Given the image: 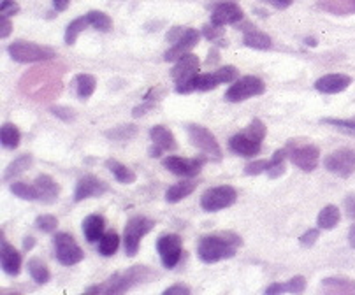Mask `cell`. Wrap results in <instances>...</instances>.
<instances>
[{"label":"cell","instance_id":"cell-25","mask_svg":"<svg viewBox=\"0 0 355 295\" xmlns=\"http://www.w3.org/2000/svg\"><path fill=\"white\" fill-rule=\"evenodd\" d=\"M317 8L334 16L355 15V0H318Z\"/></svg>","mask_w":355,"mask_h":295},{"label":"cell","instance_id":"cell-38","mask_svg":"<svg viewBox=\"0 0 355 295\" xmlns=\"http://www.w3.org/2000/svg\"><path fill=\"white\" fill-rule=\"evenodd\" d=\"M88 21H90V27L95 28L97 32H103V34H110L113 30V19L110 15H106L104 11H90L87 12Z\"/></svg>","mask_w":355,"mask_h":295},{"label":"cell","instance_id":"cell-55","mask_svg":"<svg viewBox=\"0 0 355 295\" xmlns=\"http://www.w3.org/2000/svg\"><path fill=\"white\" fill-rule=\"evenodd\" d=\"M162 153H164V150L160 146H157V144H151L150 150H148V155H150L151 159H159Z\"/></svg>","mask_w":355,"mask_h":295},{"label":"cell","instance_id":"cell-40","mask_svg":"<svg viewBox=\"0 0 355 295\" xmlns=\"http://www.w3.org/2000/svg\"><path fill=\"white\" fill-rule=\"evenodd\" d=\"M9 190L15 197L21 199V201H37V192H35V186L34 185H28L25 181H12L9 185Z\"/></svg>","mask_w":355,"mask_h":295},{"label":"cell","instance_id":"cell-30","mask_svg":"<svg viewBox=\"0 0 355 295\" xmlns=\"http://www.w3.org/2000/svg\"><path fill=\"white\" fill-rule=\"evenodd\" d=\"M32 163H34V157H32L31 153H23V155H19L18 159H15L8 167H6L4 181H15V178L21 176L27 169H31Z\"/></svg>","mask_w":355,"mask_h":295},{"label":"cell","instance_id":"cell-24","mask_svg":"<svg viewBox=\"0 0 355 295\" xmlns=\"http://www.w3.org/2000/svg\"><path fill=\"white\" fill-rule=\"evenodd\" d=\"M150 139L151 144H157L164 150V152H174L178 150V143L174 134L164 125H155L150 129Z\"/></svg>","mask_w":355,"mask_h":295},{"label":"cell","instance_id":"cell-11","mask_svg":"<svg viewBox=\"0 0 355 295\" xmlns=\"http://www.w3.org/2000/svg\"><path fill=\"white\" fill-rule=\"evenodd\" d=\"M187 134H189V139L190 143H192V146H196L197 150H200V152L205 153L208 159H215L216 162L222 160V155H223L222 148H220L216 137L213 136L206 127L192 123V125L187 127Z\"/></svg>","mask_w":355,"mask_h":295},{"label":"cell","instance_id":"cell-49","mask_svg":"<svg viewBox=\"0 0 355 295\" xmlns=\"http://www.w3.org/2000/svg\"><path fill=\"white\" fill-rule=\"evenodd\" d=\"M343 208H345V215H347V218L355 220V193H348V195L345 197Z\"/></svg>","mask_w":355,"mask_h":295},{"label":"cell","instance_id":"cell-35","mask_svg":"<svg viewBox=\"0 0 355 295\" xmlns=\"http://www.w3.org/2000/svg\"><path fill=\"white\" fill-rule=\"evenodd\" d=\"M27 267H28V274H31V278L37 285H46L49 281V278H51V273H49L48 265H46L41 258H37V257L31 258L27 264Z\"/></svg>","mask_w":355,"mask_h":295},{"label":"cell","instance_id":"cell-13","mask_svg":"<svg viewBox=\"0 0 355 295\" xmlns=\"http://www.w3.org/2000/svg\"><path fill=\"white\" fill-rule=\"evenodd\" d=\"M324 167L338 178H350L355 172V150L341 148V150L329 153L324 159Z\"/></svg>","mask_w":355,"mask_h":295},{"label":"cell","instance_id":"cell-12","mask_svg":"<svg viewBox=\"0 0 355 295\" xmlns=\"http://www.w3.org/2000/svg\"><path fill=\"white\" fill-rule=\"evenodd\" d=\"M288 159L302 172H311L318 167L320 162V150L315 144H295L292 141L287 146Z\"/></svg>","mask_w":355,"mask_h":295},{"label":"cell","instance_id":"cell-20","mask_svg":"<svg viewBox=\"0 0 355 295\" xmlns=\"http://www.w3.org/2000/svg\"><path fill=\"white\" fill-rule=\"evenodd\" d=\"M35 192H37V201L42 204H55L60 195V185L55 181L49 175H39L34 179Z\"/></svg>","mask_w":355,"mask_h":295},{"label":"cell","instance_id":"cell-50","mask_svg":"<svg viewBox=\"0 0 355 295\" xmlns=\"http://www.w3.org/2000/svg\"><path fill=\"white\" fill-rule=\"evenodd\" d=\"M262 4H269L271 8L278 9V11H285L294 4V0H261Z\"/></svg>","mask_w":355,"mask_h":295},{"label":"cell","instance_id":"cell-47","mask_svg":"<svg viewBox=\"0 0 355 295\" xmlns=\"http://www.w3.org/2000/svg\"><path fill=\"white\" fill-rule=\"evenodd\" d=\"M51 113H53L57 118H60L62 121H65V123H71V121L76 120L74 109H71V107H67V106L51 107Z\"/></svg>","mask_w":355,"mask_h":295},{"label":"cell","instance_id":"cell-42","mask_svg":"<svg viewBox=\"0 0 355 295\" xmlns=\"http://www.w3.org/2000/svg\"><path fill=\"white\" fill-rule=\"evenodd\" d=\"M35 229L42 234H53L58 229V220L53 215H41L35 218Z\"/></svg>","mask_w":355,"mask_h":295},{"label":"cell","instance_id":"cell-27","mask_svg":"<svg viewBox=\"0 0 355 295\" xmlns=\"http://www.w3.org/2000/svg\"><path fill=\"white\" fill-rule=\"evenodd\" d=\"M304 290H306V280H304V276H294L288 281H285V283L269 285V287L266 288V294H302Z\"/></svg>","mask_w":355,"mask_h":295},{"label":"cell","instance_id":"cell-51","mask_svg":"<svg viewBox=\"0 0 355 295\" xmlns=\"http://www.w3.org/2000/svg\"><path fill=\"white\" fill-rule=\"evenodd\" d=\"M174 294L190 295V294H192V290H190L187 285H173V287H169V288H166V290H164V295H174Z\"/></svg>","mask_w":355,"mask_h":295},{"label":"cell","instance_id":"cell-32","mask_svg":"<svg viewBox=\"0 0 355 295\" xmlns=\"http://www.w3.org/2000/svg\"><path fill=\"white\" fill-rule=\"evenodd\" d=\"M341 220V213L338 209V206L329 204L318 213L317 216V227L322 229V231H333Z\"/></svg>","mask_w":355,"mask_h":295},{"label":"cell","instance_id":"cell-37","mask_svg":"<svg viewBox=\"0 0 355 295\" xmlns=\"http://www.w3.org/2000/svg\"><path fill=\"white\" fill-rule=\"evenodd\" d=\"M19 141H21V132L18 130V127L12 125V123H4L2 130H0V143L6 150H16L19 146Z\"/></svg>","mask_w":355,"mask_h":295},{"label":"cell","instance_id":"cell-45","mask_svg":"<svg viewBox=\"0 0 355 295\" xmlns=\"http://www.w3.org/2000/svg\"><path fill=\"white\" fill-rule=\"evenodd\" d=\"M269 169V160L268 159H259L250 162L248 166L245 167V175L246 176H259L262 172H268Z\"/></svg>","mask_w":355,"mask_h":295},{"label":"cell","instance_id":"cell-2","mask_svg":"<svg viewBox=\"0 0 355 295\" xmlns=\"http://www.w3.org/2000/svg\"><path fill=\"white\" fill-rule=\"evenodd\" d=\"M155 276V273L146 265H132L127 271L114 273L110 280L104 281L103 285L87 288V294H106V295H120L125 292L132 290L139 285L146 283L148 280Z\"/></svg>","mask_w":355,"mask_h":295},{"label":"cell","instance_id":"cell-6","mask_svg":"<svg viewBox=\"0 0 355 295\" xmlns=\"http://www.w3.org/2000/svg\"><path fill=\"white\" fill-rule=\"evenodd\" d=\"M8 53L18 64H35V62H48L57 57V51L49 46L35 44L28 41H12L8 46Z\"/></svg>","mask_w":355,"mask_h":295},{"label":"cell","instance_id":"cell-31","mask_svg":"<svg viewBox=\"0 0 355 295\" xmlns=\"http://www.w3.org/2000/svg\"><path fill=\"white\" fill-rule=\"evenodd\" d=\"M106 167L110 169L111 175L114 176V179H116L118 183H121V185H132V183H136V179H137L136 172H134L130 167H127V166H123L121 162H118V160L107 159Z\"/></svg>","mask_w":355,"mask_h":295},{"label":"cell","instance_id":"cell-17","mask_svg":"<svg viewBox=\"0 0 355 295\" xmlns=\"http://www.w3.org/2000/svg\"><path fill=\"white\" fill-rule=\"evenodd\" d=\"M200 62L197 58V55L193 53H185L182 58H178L174 67L171 69V78L176 83V87L180 84H187L192 78H196L199 74Z\"/></svg>","mask_w":355,"mask_h":295},{"label":"cell","instance_id":"cell-44","mask_svg":"<svg viewBox=\"0 0 355 295\" xmlns=\"http://www.w3.org/2000/svg\"><path fill=\"white\" fill-rule=\"evenodd\" d=\"M151 93H153V90L148 91L146 97H144V100H143V104H139V106L134 107V109H132V116L134 118L144 116V114H148L151 109H153V107H155L157 100H155V98H151Z\"/></svg>","mask_w":355,"mask_h":295},{"label":"cell","instance_id":"cell-3","mask_svg":"<svg viewBox=\"0 0 355 295\" xmlns=\"http://www.w3.org/2000/svg\"><path fill=\"white\" fill-rule=\"evenodd\" d=\"M266 134H268V129H266L264 121L253 118L252 123L245 130L234 134L229 139V150L245 159H253L261 153Z\"/></svg>","mask_w":355,"mask_h":295},{"label":"cell","instance_id":"cell-23","mask_svg":"<svg viewBox=\"0 0 355 295\" xmlns=\"http://www.w3.org/2000/svg\"><path fill=\"white\" fill-rule=\"evenodd\" d=\"M106 231V220L103 215H88L83 220V235L88 242H98Z\"/></svg>","mask_w":355,"mask_h":295},{"label":"cell","instance_id":"cell-36","mask_svg":"<svg viewBox=\"0 0 355 295\" xmlns=\"http://www.w3.org/2000/svg\"><path fill=\"white\" fill-rule=\"evenodd\" d=\"M118 248H120V235L114 231L104 232V235L101 238L97 246L98 253L103 255V257H113L118 251Z\"/></svg>","mask_w":355,"mask_h":295},{"label":"cell","instance_id":"cell-16","mask_svg":"<svg viewBox=\"0 0 355 295\" xmlns=\"http://www.w3.org/2000/svg\"><path fill=\"white\" fill-rule=\"evenodd\" d=\"M110 192V185L97 176L87 175L78 179V185L74 190V202H83L87 199H95V197H103L104 193Z\"/></svg>","mask_w":355,"mask_h":295},{"label":"cell","instance_id":"cell-54","mask_svg":"<svg viewBox=\"0 0 355 295\" xmlns=\"http://www.w3.org/2000/svg\"><path fill=\"white\" fill-rule=\"evenodd\" d=\"M69 4H71V0H53V8L58 12H64L69 8Z\"/></svg>","mask_w":355,"mask_h":295},{"label":"cell","instance_id":"cell-43","mask_svg":"<svg viewBox=\"0 0 355 295\" xmlns=\"http://www.w3.org/2000/svg\"><path fill=\"white\" fill-rule=\"evenodd\" d=\"M223 34H225L223 27L213 25V23H208V25H205V27H202V35H205L208 41L218 42L220 46H227V42L223 41Z\"/></svg>","mask_w":355,"mask_h":295},{"label":"cell","instance_id":"cell-21","mask_svg":"<svg viewBox=\"0 0 355 295\" xmlns=\"http://www.w3.org/2000/svg\"><path fill=\"white\" fill-rule=\"evenodd\" d=\"M352 84V78L347 74H325L315 81V90L324 95L341 93Z\"/></svg>","mask_w":355,"mask_h":295},{"label":"cell","instance_id":"cell-53","mask_svg":"<svg viewBox=\"0 0 355 295\" xmlns=\"http://www.w3.org/2000/svg\"><path fill=\"white\" fill-rule=\"evenodd\" d=\"M35 246V238L32 235H27V238H23V251H32Z\"/></svg>","mask_w":355,"mask_h":295},{"label":"cell","instance_id":"cell-56","mask_svg":"<svg viewBox=\"0 0 355 295\" xmlns=\"http://www.w3.org/2000/svg\"><path fill=\"white\" fill-rule=\"evenodd\" d=\"M348 242H350L352 248H355V225H352L350 231H348Z\"/></svg>","mask_w":355,"mask_h":295},{"label":"cell","instance_id":"cell-48","mask_svg":"<svg viewBox=\"0 0 355 295\" xmlns=\"http://www.w3.org/2000/svg\"><path fill=\"white\" fill-rule=\"evenodd\" d=\"M19 12V6L15 0H2L0 4V16H15Z\"/></svg>","mask_w":355,"mask_h":295},{"label":"cell","instance_id":"cell-39","mask_svg":"<svg viewBox=\"0 0 355 295\" xmlns=\"http://www.w3.org/2000/svg\"><path fill=\"white\" fill-rule=\"evenodd\" d=\"M104 136L110 141H116V143H123V141H130L137 136V127L134 123H127V125H118L113 129L106 130Z\"/></svg>","mask_w":355,"mask_h":295},{"label":"cell","instance_id":"cell-1","mask_svg":"<svg viewBox=\"0 0 355 295\" xmlns=\"http://www.w3.org/2000/svg\"><path fill=\"white\" fill-rule=\"evenodd\" d=\"M243 246L241 235L231 231L215 232V234L202 235L197 244V255L205 264H216L236 257L238 250Z\"/></svg>","mask_w":355,"mask_h":295},{"label":"cell","instance_id":"cell-52","mask_svg":"<svg viewBox=\"0 0 355 295\" xmlns=\"http://www.w3.org/2000/svg\"><path fill=\"white\" fill-rule=\"evenodd\" d=\"M2 18V32H0V37L8 39L12 32V23L9 19V16H0Z\"/></svg>","mask_w":355,"mask_h":295},{"label":"cell","instance_id":"cell-22","mask_svg":"<svg viewBox=\"0 0 355 295\" xmlns=\"http://www.w3.org/2000/svg\"><path fill=\"white\" fill-rule=\"evenodd\" d=\"M243 30V44L246 48L259 49V51H268L272 48V41L266 32L259 30V28L252 27V25H245Z\"/></svg>","mask_w":355,"mask_h":295},{"label":"cell","instance_id":"cell-4","mask_svg":"<svg viewBox=\"0 0 355 295\" xmlns=\"http://www.w3.org/2000/svg\"><path fill=\"white\" fill-rule=\"evenodd\" d=\"M239 78V71L234 65H225L213 72H205V74H197L196 78L189 81L187 84H180L176 87V93L187 95L193 93V91H209L218 88L220 84L234 83Z\"/></svg>","mask_w":355,"mask_h":295},{"label":"cell","instance_id":"cell-5","mask_svg":"<svg viewBox=\"0 0 355 295\" xmlns=\"http://www.w3.org/2000/svg\"><path fill=\"white\" fill-rule=\"evenodd\" d=\"M200 34L192 27H173L166 35V41L171 42V48L164 53L166 62H176L185 53H190L199 42Z\"/></svg>","mask_w":355,"mask_h":295},{"label":"cell","instance_id":"cell-28","mask_svg":"<svg viewBox=\"0 0 355 295\" xmlns=\"http://www.w3.org/2000/svg\"><path fill=\"white\" fill-rule=\"evenodd\" d=\"M197 190V183L189 179V181H180V183H174L173 186L166 190V201L169 204H178V202H182L183 199L192 195L193 192Z\"/></svg>","mask_w":355,"mask_h":295},{"label":"cell","instance_id":"cell-33","mask_svg":"<svg viewBox=\"0 0 355 295\" xmlns=\"http://www.w3.org/2000/svg\"><path fill=\"white\" fill-rule=\"evenodd\" d=\"M288 157V150L287 148H282V150H276L275 155L269 159V169H268V178L271 179H278L285 175V159Z\"/></svg>","mask_w":355,"mask_h":295},{"label":"cell","instance_id":"cell-18","mask_svg":"<svg viewBox=\"0 0 355 295\" xmlns=\"http://www.w3.org/2000/svg\"><path fill=\"white\" fill-rule=\"evenodd\" d=\"M243 18H245V12H243V9L236 2H220L211 11V23L213 25H218V27L236 25Z\"/></svg>","mask_w":355,"mask_h":295},{"label":"cell","instance_id":"cell-7","mask_svg":"<svg viewBox=\"0 0 355 295\" xmlns=\"http://www.w3.org/2000/svg\"><path fill=\"white\" fill-rule=\"evenodd\" d=\"M155 227V222L151 218H146V216H132V218L125 224L123 229V248L125 255L127 257H136L137 251H139L141 239L148 234V232L153 231Z\"/></svg>","mask_w":355,"mask_h":295},{"label":"cell","instance_id":"cell-14","mask_svg":"<svg viewBox=\"0 0 355 295\" xmlns=\"http://www.w3.org/2000/svg\"><path fill=\"white\" fill-rule=\"evenodd\" d=\"M208 162V157H196V159H183V157L169 155L162 160L164 169L182 178H196Z\"/></svg>","mask_w":355,"mask_h":295},{"label":"cell","instance_id":"cell-19","mask_svg":"<svg viewBox=\"0 0 355 295\" xmlns=\"http://www.w3.org/2000/svg\"><path fill=\"white\" fill-rule=\"evenodd\" d=\"M0 265L8 276H18L21 273V253H18L15 246L6 241L2 234V248H0Z\"/></svg>","mask_w":355,"mask_h":295},{"label":"cell","instance_id":"cell-9","mask_svg":"<svg viewBox=\"0 0 355 295\" xmlns=\"http://www.w3.org/2000/svg\"><path fill=\"white\" fill-rule=\"evenodd\" d=\"M266 93V83L257 76H243L231 83L229 90L225 91V100L229 102H245L252 97Z\"/></svg>","mask_w":355,"mask_h":295},{"label":"cell","instance_id":"cell-34","mask_svg":"<svg viewBox=\"0 0 355 295\" xmlns=\"http://www.w3.org/2000/svg\"><path fill=\"white\" fill-rule=\"evenodd\" d=\"M87 27H90V21H88L87 15L72 19V21L67 25V28H65V35H64L65 44L74 46L76 41H78V37H80V34L87 30Z\"/></svg>","mask_w":355,"mask_h":295},{"label":"cell","instance_id":"cell-10","mask_svg":"<svg viewBox=\"0 0 355 295\" xmlns=\"http://www.w3.org/2000/svg\"><path fill=\"white\" fill-rule=\"evenodd\" d=\"M53 248H55V258L60 262L62 265H71L80 264L85 258L83 250L81 246L76 242V239L72 238L67 232H58L53 235Z\"/></svg>","mask_w":355,"mask_h":295},{"label":"cell","instance_id":"cell-29","mask_svg":"<svg viewBox=\"0 0 355 295\" xmlns=\"http://www.w3.org/2000/svg\"><path fill=\"white\" fill-rule=\"evenodd\" d=\"M72 87H74V93L76 97L80 98V100H87L94 95L95 88H97V80H95L92 74H76L74 81H72Z\"/></svg>","mask_w":355,"mask_h":295},{"label":"cell","instance_id":"cell-15","mask_svg":"<svg viewBox=\"0 0 355 295\" xmlns=\"http://www.w3.org/2000/svg\"><path fill=\"white\" fill-rule=\"evenodd\" d=\"M157 251L166 269H174L183 255V239L178 234H164L157 241Z\"/></svg>","mask_w":355,"mask_h":295},{"label":"cell","instance_id":"cell-57","mask_svg":"<svg viewBox=\"0 0 355 295\" xmlns=\"http://www.w3.org/2000/svg\"><path fill=\"white\" fill-rule=\"evenodd\" d=\"M304 42H306L308 46H317V41H315V39H310V37L304 39Z\"/></svg>","mask_w":355,"mask_h":295},{"label":"cell","instance_id":"cell-46","mask_svg":"<svg viewBox=\"0 0 355 295\" xmlns=\"http://www.w3.org/2000/svg\"><path fill=\"white\" fill-rule=\"evenodd\" d=\"M320 231L322 229H308L304 234L299 238V242H301L302 248H311V246L315 244V242L318 241V238H320Z\"/></svg>","mask_w":355,"mask_h":295},{"label":"cell","instance_id":"cell-26","mask_svg":"<svg viewBox=\"0 0 355 295\" xmlns=\"http://www.w3.org/2000/svg\"><path fill=\"white\" fill-rule=\"evenodd\" d=\"M320 292L324 294H355V281L348 278H325L320 283Z\"/></svg>","mask_w":355,"mask_h":295},{"label":"cell","instance_id":"cell-41","mask_svg":"<svg viewBox=\"0 0 355 295\" xmlns=\"http://www.w3.org/2000/svg\"><path fill=\"white\" fill-rule=\"evenodd\" d=\"M320 123H325V125H331L334 129L341 130L347 136L355 137V120H343V118H322Z\"/></svg>","mask_w":355,"mask_h":295},{"label":"cell","instance_id":"cell-8","mask_svg":"<svg viewBox=\"0 0 355 295\" xmlns=\"http://www.w3.org/2000/svg\"><path fill=\"white\" fill-rule=\"evenodd\" d=\"M238 201V192L231 185H220L208 188L200 197V208L208 213L222 211L225 208H231Z\"/></svg>","mask_w":355,"mask_h":295}]
</instances>
